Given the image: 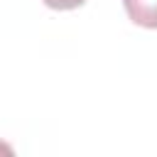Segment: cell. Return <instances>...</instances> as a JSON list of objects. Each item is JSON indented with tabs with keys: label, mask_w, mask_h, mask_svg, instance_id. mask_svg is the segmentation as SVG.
<instances>
[{
	"label": "cell",
	"mask_w": 157,
	"mask_h": 157,
	"mask_svg": "<svg viewBox=\"0 0 157 157\" xmlns=\"http://www.w3.org/2000/svg\"><path fill=\"white\" fill-rule=\"evenodd\" d=\"M128 17L147 29H157V0H123Z\"/></svg>",
	"instance_id": "1"
},
{
	"label": "cell",
	"mask_w": 157,
	"mask_h": 157,
	"mask_svg": "<svg viewBox=\"0 0 157 157\" xmlns=\"http://www.w3.org/2000/svg\"><path fill=\"white\" fill-rule=\"evenodd\" d=\"M42 2L52 10H74V7H81L86 0H42Z\"/></svg>",
	"instance_id": "2"
}]
</instances>
